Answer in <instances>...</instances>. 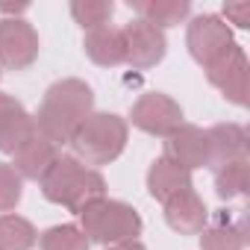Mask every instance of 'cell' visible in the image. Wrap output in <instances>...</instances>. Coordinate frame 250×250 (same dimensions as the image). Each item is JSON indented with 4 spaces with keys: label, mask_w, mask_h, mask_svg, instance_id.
Returning a JSON list of instances; mask_svg holds the SVG:
<instances>
[{
    "label": "cell",
    "mask_w": 250,
    "mask_h": 250,
    "mask_svg": "<svg viewBox=\"0 0 250 250\" xmlns=\"http://www.w3.org/2000/svg\"><path fill=\"white\" fill-rule=\"evenodd\" d=\"M224 24H235L238 30L250 27V3H224Z\"/></svg>",
    "instance_id": "obj_24"
},
{
    "label": "cell",
    "mask_w": 250,
    "mask_h": 250,
    "mask_svg": "<svg viewBox=\"0 0 250 250\" xmlns=\"http://www.w3.org/2000/svg\"><path fill=\"white\" fill-rule=\"evenodd\" d=\"M42 42L30 21L24 18H0V68L27 71L39 59Z\"/></svg>",
    "instance_id": "obj_6"
},
{
    "label": "cell",
    "mask_w": 250,
    "mask_h": 250,
    "mask_svg": "<svg viewBox=\"0 0 250 250\" xmlns=\"http://www.w3.org/2000/svg\"><path fill=\"white\" fill-rule=\"evenodd\" d=\"M244 224H229L227 218L200 232V250H244Z\"/></svg>",
    "instance_id": "obj_19"
},
{
    "label": "cell",
    "mask_w": 250,
    "mask_h": 250,
    "mask_svg": "<svg viewBox=\"0 0 250 250\" xmlns=\"http://www.w3.org/2000/svg\"><path fill=\"white\" fill-rule=\"evenodd\" d=\"M0 12H3V15H12V18H18V15H24L27 12V3H0Z\"/></svg>",
    "instance_id": "obj_26"
},
{
    "label": "cell",
    "mask_w": 250,
    "mask_h": 250,
    "mask_svg": "<svg viewBox=\"0 0 250 250\" xmlns=\"http://www.w3.org/2000/svg\"><path fill=\"white\" fill-rule=\"evenodd\" d=\"M206 142H209V168L212 171H218V168H224L229 162L247 159V130L235 121L209 127Z\"/></svg>",
    "instance_id": "obj_13"
},
{
    "label": "cell",
    "mask_w": 250,
    "mask_h": 250,
    "mask_svg": "<svg viewBox=\"0 0 250 250\" xmlns=\"http://www.w3.org/2000/svg\"><path fill=\"white\" fill-rule=\"evenodd\" d=\"M188 188H194V186H191V171L174 165V162L165 159V156H159V159L150 162V168H147V194H150L153 200L168 203L174 194L188 191Z\"/></svg>",
    "instance_id": "obj_14"
},
{
    "label": "cell",
    "mask_w": 250,
    "mask_h": 250,
    "mask_svg": "<svg viewBox=\"0 0 250 250\" xmlns=\"http://www.w3.org/2000/svg\"><path fill=\"white\" fill-rule=\"evenodd\" d=\"M36 133H39L36 121L24 109V103L6 91H0V153L15 156Z\"/></svg>",
    "instance_id": "obj_10"
},
{
    "label": "cell",
    "mask_w": 250,
    "mask_h": 250,
    "mask_svg": "<svg viewBox=\"0 0 250 250\" xmlns=\"http://www.w3.org/2000/svg\"><path fill=\"white\" fill-rule=\"evenodd\" d=\"M203 71H206L209 85H215L227 103L241 106V109L247 106V53L241 44H232L227 53H221Z\"/></svg>",
    "instance_id": "obj_9"
},
{
    "label": "cell",
    "mask_w": 250,
    "mask_h": 250,
    "mask_svg": "<svg viewBox=\"0 0 250 250\" xmlns=\"http://www.w3.org/2000/svg\"><path fill=\"white\" fill-rule=\"evenodd\" d=\"M232 30L224 24L221 15H197L188 21V30H186V47L191 53V59L197 65H209L215 62L221 53H227L232 47Z\"/></svg>",
    "instance_id": "obj_8"
},
{
    "label": "cell",
    "mask_w": 250,
    "mask_h": 250,
    "mask_svg": "<svg viewBox=\"0 0 250 250\" xmlns=\"http://www.w3.org/2000/svg\"><path fill=\"white\" fill-rule=\"evenodd\" d=\"M83 50L94 65L118 68V65H124V33L112 24L88 30L85 39H83Z\"/></svg>",
    "instance_id": "obj_16"
},
{
    "label": "cell",
    "mask_w": 250,
    "mask_h": 250,
    "mask_svg": "<svg viewBox=\"0 0 250 250\" xmlns=\"http://www.w3.org/2000/svg\"><path fill=\"white\" fill-rule=\"evenodd\" d=\"M124 33V62L136 71H147V68H156L165 53H168V39L162 30L150 27L147 21L142 18H133L121 27Z\"/></svg>",
    "instance_id": "obj_7"
},
{
    "label": "cell",
    "mask_w": 250,
    "mask_h": 250,
    "mask_svg": "<svg viewBox=\"0 0 250 250\" xmlns=\"http://www.w3.org/2000/svg\"><path fill=\"white\" fill-rule=\"evenodd\" d=\"M165 159L174 165L194 171V168H209V142L206 130L194 124H180V127L165 139Z\"/></svg>",
    "instance_id": "obj_11"
},
{
    "label": "cell",
    "mask_w": 250,
    "mask_h": 250,
    "mask_svg": "<svg viewBox=\"0 0 250 250\" xmlns=\"http://www.w3.org/2000/svg\"><path fill=\"white\" fill-rule=\"evenodd\" d=\"M36 244H39V232L27 218L15 212L0 215V250H33Z\"/></svg>",
    "instance_id": "obj_18"
},
{
    "label": "cell",
    "mask_w": 250,
    "mask_h": 250,
    "mask_svg": "<svg viewBox=\"0 0 250 250\" xmlns=\"http://www.w3.org/2000/svg\"><path fill=\"white\" fill-rule=\"evenodd\" d=\"M247 183H250V165L247 159L229 162L224 168L215 171V194L221 200H235L241 194H247Z\"/></svg>",
    "instance_id": "obj_20"
},
{
    "label": "cell",
    "mask_w": 250,
    "mask_h": 250,
    "mask_svg": "<svg viewBox=\"0 0 250 250\" xmlns=\"http://www.w3.org/2000/svg\"><path fill=\"white\" fill-rule=\"evenodd\" d=\"M44 200L65 206L68 212L80 215L91 203L106 197V180L97 168L83 165L74 153H59L47 174L39 180Z\"/></svg>",
    "instance_id": "obj_2"
},
{
    "label": "cell",
    "mask_w": 250,
    "mask_h": 250,
    "mask_svg": "<svg viewBox=\"0 0 250 250\" xmlns=\"http://www.w3.org/2000/svg\"><path fill=\"white\" fill-rule=\"evenodd\" d=\"M106 250H147L139 238H130V241H118V244H109Z\"/></svg>",
    "instance_id": "obj_25"
},
{
    "label": "cell",
    "mask_w": 250,
    "mask_h": 250,
    "mask_svg": "<svg viewBox=\"0 0 250 250\" xmlns=\"http://www.w3.org/2000/svg\"><path fill=\"white\" fill-rule=\"evenodd\" d=\"M162 206H165V224L180 235H200L209 227V209L194 188L174 194Z\"/></svg>",
    "instance_id": "obj_12"
},
{
    "label": "cell",
    "mask_w": 250,
    "mask_h": 250,
    "mask_svg": "<svg viewBox=\"0 0 250 250\" xmlns=\"http://www.w3.org/2000/svg\"><path fill=\"white\" fill-rule=\"evenodd\" d=\"M80 229L85 232L88 241L94 244H118V241H130V238H139L145 224H142V215L124 200H97L91 203L88 209L80 212Z\"/></svg>",
    "instance_id": "obj_4"
},
{
    "label": "cell",
    "mask_w": 250,
    "mask_h": 250,
    "mask_svg": "<svg viewBox=\"0 0 250 250\" xmlns=\"http://www.w3.org/2000/svg\"><path fill=\"white\" fill-rule=\"evenodd\" d=\"M130 6L136 12V18L147 21L156 30H168L183 24L191 15V3L188 0H130Z\"/></svg>",
    "instance_id": "obj_17"
},
{
    "label": "cell",
    "mask_w": 250,
    "mask_h": 250,
    "mask_svg": "<svg viewBox=\"0 0 250 250\" xmlns=\"http://www.w3.org/2000/svg\"><path fill=\"white\" fill-rule=\"evenodd\" d=\"M56 156H59V147L53 145V142H47L44 136H33L15 156H12V168L18 171V177L21 180H42L44 174H47V168L56 162Z\"/></svg>",
    "instance_id": "obj_15"
},
{
    "label": "cell",
    "mask_w": 250,
    "mask_h": 250,
    "mask_svg": "<svg viewBox=\"0 0 250 250\" xmlns=\"http://www.w3.org/2000/svg\"><path fill=\"white\" fill-rule=\"evenodd\" d=\"M115 15V3L112 0H74L71 3V18L88 33L97 27H106Z\"/></svg>",
    "instance_id": "obj_22"
},
{
    "label": "cell",
    "mask_w": 250,
    "mask_h": 250,
    "mask_svg": "<svg viewBox=\"0 0 250 250\" xmlns=\"http://www.w3.org/2000/svg\"><path fill=\"white\" fill-rule=\"evenodd\" d=\"M130 124H133L136 130L147 133V136L168 139L183 124V106L171 94H165V91H147V94H142L133 103Z\"/></svg>",
    "instance_id": "obj_5"
},
{
    "label": "cell",
    "mask_w": 250,
    "mask_h": 250,
    "mask_svg": "<svg viewBox=\"0 0 250 250\" xmlns=\"http://www.w3.org/2000/svg\"><path fill=\"white\" fill-rule=\"evenodd\" d=\"M24 197V180L9 162H0V212H15V206Z\"/></svg>",
    "instance_id": "obj_23"
},
{
    "label": "cell",
    "mask_w": 250,
    "mask_h": 250,
    "mask_svg": "<svg viewBox=\"0 0 250 250\" xmlns=\"http://www.w3.org/2000/svg\"><path fill=\"white\" fill-rule=\"evenodd\" d=\"M0 77H3V68H0Z\"/></svg>",
    "instance_id": "obj_27"
},
{
    "label": "cell",
    "mask_w": 250,
    "mask_h": 250,
    "mask_svg": "<svg viewBox=\"0 0 250 250\" xmlns=\"http://www.w3.org/2000/svg\"><path fill=\"white\" fill-rule=\"evenodd\" d=\"M94 112V91L85 80L77 77H65L59 83H53L44 97L39 112L33 115L39 136H44L47 142L59 145H71L74 133L83 127V121Z\"/></svg>",
    "instance_id": "obj_1"
},
{
    "label": "cell",
    "mask_w": 250,
    "mask_h": 250,
    "mask_svg": "<svg viewBox=\"0 0 250 250\" xmlns=\"http://www.w3.org/2000/svg\"><path fill=\"white\" fill-rule=\"evenodd\" d=\"M127 139H130V124L121 115H115V112H91L83 121V127L74 133L71 147H74V156L83 165L100 168V165L115 162L124 153Z\"/></svg>",
    "instance_id": "obj_3"
},
{
    "label": "cell",
    "mask_w": 250,
    "mask_h": 250,
    "mask_svg": "<svg viewBox=\"0 0 250 250\" xmlns=\"http://www.w3.org/2000/svg\"><path fill=\"white\" fill-rule=\"evenodd\" d=\"M39 244H42V250H88L91 247V241L85 238L80 224H56L42 232Z\"/></svg>",
    "instance_id": "obj_21"
}]
</instances>
